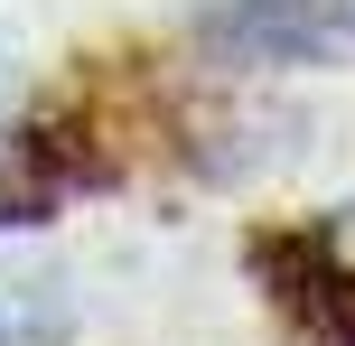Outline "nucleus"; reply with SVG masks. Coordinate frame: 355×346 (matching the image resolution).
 <instances>
[{
    "label": "nucleus",
    "instance_id": "nucleus-1",
    "mask_svg": "<svg viewBox=\"0 0 355 346\" xmlns=\"http://www.w3.org/2000/svg\"><path fill=\"white\" fill-rule=\"evenodd\" d=\"M234 56L262 66H309V56H355V0H234L215 19Z\"/></svg>",
    "mask_w": 355,
    "mask_h": 346
},
{
    "label": "nucleus",
    "instance_id": "nucleus-2",
    "mask_svg": "<svg viewBox=\"0 0 355 346\" xmlns=\"http://www.w3.org/2000/svg\"><path fill=\"white\" fill-rule=\"evenodd\" d=\"M94 178H103V159H85L66 122L10 131V141H0V225H37L47 206H66L75 187H94Z\"/></svg>",
    "mask_w": 355,
    "mask_h": 346
},
{
    "label": "nucleus",
    "instance_id": "nucleus-3",
    "mask_svg": "<svg viewBox=\"0 0 355 346\" xmlns=\"http://www.w3.org/2000/svg\"><path fill=\"white\" fill-rule=\"evenodd\" d=\"M66 300L47 281H0V346H66Z\"/></svg>",
    "mask_w": 355,
    "mask_h": 346
},
{
    "label": "nucleus",
    "instance_id": "nucleus-4",
    "mask_svg": "<svg viewBox=\"0 0 355 346\" xmlns=\"http://www.w3.org/2000/svg\"><path fill=\"white\" fill-rule=\"evenodd\" d=\"M0 131H10V66H0Z\"/></svg>",
    "mask_w": 355,
    "mask_h": 346
}]
</instances>
